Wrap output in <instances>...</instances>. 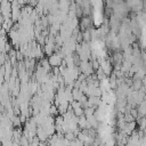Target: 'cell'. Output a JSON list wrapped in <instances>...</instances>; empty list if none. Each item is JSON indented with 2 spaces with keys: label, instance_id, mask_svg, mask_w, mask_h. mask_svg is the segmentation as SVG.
<instances>
[{
  "label": "cell",
  "instance_id": "obj_1",
  "mask_svg": "<svg viewBox=\"0 0 146 146\" xmlns=\"http://www.w3.org/2000/svg\"><path fill=\"white\" fill-rule=\"evenodd\" d=\"M50 65H53V66H58L61 63H62V57L59 56V55H51L50 57H49V62H48Z\"/></svg>",
  "mask_w": 146,
  "mask_h": 146
}]
</instances>
